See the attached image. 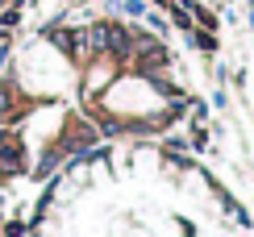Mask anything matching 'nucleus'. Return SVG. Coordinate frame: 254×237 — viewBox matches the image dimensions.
Wrapping results in <instances>:
<instances>
[{"mask_svg":"<svg viewBox=\"0 0 254 237\" xmlns=\"http://www.w3.org/2000/svg\"><path fill=\"white\" fill-rule=\"evenodd\" d=\"M17 171H25V150H21L17 137H8L0 146V175H17Z\"/></svg>","mask_w":254,"mask_h":237,"instance_id":"f257e3e1","label":"nucleus"},{"mask_svg":"<svg viewBox=\"0 0 254 237\" xmlns=\"http://www.w3.org/2000/svg\"><path fill=\"white\" fill-rule=\"evenodd\" d=\"M167 21H171V29H179V34H192V29H196V17H192V8L175 4V0H171V8H167Z\"/></svg>","mask_w":254,"mask_h":237,"instance_id":"f03ea898","label":"nucleus"},{"mask_svg":"<svg viewBox=\"0 0 254 237\" xmlns=\"http://www.w3.org/2000/svg\"><path fill=\"white\" fill-rule=\"evenodd\" d=\"M188 38H192V46H196V50H204V55H217V34H213V29H200V25H196Z\"/></svg>","mask_w":254,"mask_h":237,"instance_id":"7ed1b4c3","label":"nucleus"},{"mask_svg":"<svg viewBox=\"0 0 254 237\" xmlns=\"http://www.w3.org/2000/svg\"><path fill=\"white\" fill-rule=\"evenodd\" d=\"M17 21H21V0H17L13 8H4V13H0V29H13Z\"/></svg>","mask_w":254,"mask_h":237,"instance_id":"20e7f679","label":"nucleus"},{"mask_svg":"<svg viewBox=\"0 0 254 237\" xmlns=\"http://www.w3.org/2000/svg\"><path fill=\"white\" fill-rule=\"evenodd\" d=\"M21 233H25V225H21V221H8L4 225V237H21Z\"/></svg>","mask_w":254,"mask_h":237,"instance_id":"39448f33","label":"nucleus"},{"mask_svg":"<svg viewBox=\"0 0 254 237\" xmlns=\"http://www.w3.org/2000/svg\"><path fill=\"white\" fill-rule=\"evenodd\" d=\"M146 4H154V8H171V0H146Z\"/></svg>","mask_w":254,"mask_h":237,"instance_id":"423d86ee","label":"nucleus"},{"mask_svg":"<svg viewBox=\"0 0 254 237\" xmlns=\"http://www.w3.org/2000/svg\"><path fill=\"white\" fill-rule=\"evenodd\" d=\"M4 59H8V50H4V42H0V67H4Z\"/></svg>","mask_w":254,"mask_h":237,"instance_id":"0eeeda50","label":"nucleus"},{"mask_svg":"<svg viewBox=\"0 0 254 237\" xmlns=\"http://www.w3.org/2000/svg\"><path fill=\"white\" fill-rule=\"evenodd\" d=\"M0 8H4V0H0Z\"/></svg>","mask_w":254,"mask_h":237,"instance_id":"6e6552de","label":"nucleus"}]
</instances>
